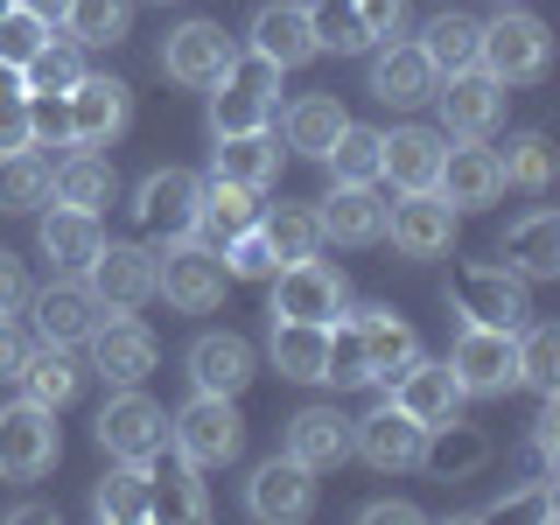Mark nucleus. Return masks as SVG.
I'll list each match as a JSON object with an SVG mask.
<instances>
[{
	"mask_svg": "<svg viewBox=\"0 0 560 525\" xmlns=\"http://www.w3.org/2000/svg\"><path fill=\"white\" fill-rule=\"evenodd\" d=\"M477 43H483V22H469V14H434L413 49L428 57L434 78H455V70H477Z\"/></svg>",
	"mask_w": 560,
	"mask_h": 525,
	"instance_id": "nucleus-34",
	"label": "nucleus"
},
{
	"mask_svg": "<svg viewBox=\"0 0 560 525\" xmlns=\"http://www.w3.org/2000/svg\"><path fill=\"white\" fill-rule=\"evenodd\" d=\"M315 224L337 245H378L385 238V203L372 197V183H337L323 197V210H315Z\"/></svg>",
	"mask_w": 560,
	"mask_h": 525,
	"instance_id": "nucleus-24",
	"label": "nucleus"
},
{
	"mask_svg": "<svg viewBox=\"0 0 560 525\" xmlns=\"http://www.w3.org/2000/svg\"><path fill=\"white\" fill-rule=\"evenodd\" d=\"M245 504H253V518H308V504H315V469H302L294 455H273V463L253 469Z\"/></svg>",
	"mask_w": 560,
	"mask_h": 525,
	"instance_id": "nucleus-21",
	"label": "nucleus"
},
{
	"mask_svg": "<svg viewBox=\"0 0 560 525\" xmlns=\"http://www.w3.org/2000/svg\"><path fill=\"white\" fill-rule=\"evenodd\" d=\"M434 189L455 203V210H483L504 197V175H498V154L483 148V140H463L455 154H442V175H434Z\"/></svg>",
	"mask_w": 560,
	"mask_h": 525,
	"instance_id": "nucleus-23",
	"label": "nucleus"
},
{
	"mask_svg": "<svg viewBox=\"0 0 560 525\" xmlns=\"http://www.w3.org/2000/svg\"><path fill=\"white\" fill-rule=\"evenodd\" d=\"M350 308V280L323 259H288L273 280V308L267 315H288V323H337Z\"/></svg>",
	"mask_w": 560,
	"mask_h": 525,
	"instance_id": "nucleus-7",
	"label": "nucleus"
},
{
	"mask_svg": "<svg viewBox=\"0 0 560 525\" xmlns=\"http://www.w3.org/2000/svg\"><path fill=\"white\" fill-rule=\"evenodd\" d=\"M49 197L78 203V210H98V203H113V168H105L92 148H78L63 168H49Z\"/></svg>",
	"mask_w": 560,
	"mask_h": 525,
	"instance_id": "nucleus-37",
	"label": "nucleus"
},
{
	"mask_svg": "<svg viewBox=\"0 0 560 525\" xmlns=\"http://www.w3.org/2000/svg\"><path fill=\"white\" fill-rule=\"evenodd\" d=\"M448 372L463 385V399H490V393H512L518 385V329H490L469 323L448 350Z\"/></svg>",
	"mask_w": 560,
	"mask_h": 525,
	"instance_id": "nucleus-3",
	"label": "nucleus"
},
{
	"mask_svg": "<svg viewBox=\"0 0 560 525\" xmlns=\"http://www.w3.org/2000/svg\"><path fill=\"white\" fill-rule=\"evenodd\" d=\"M358 22H364V43H385V35L407 28V0H358Z\"/></svg>",
	"mask_w": 560,
	"mask_h": 525,
	"instance_id": "nucleus-53",
	"label": "nucleus"
},
{
	"mask_svg": "<svg viewBox=\"0 0 560 525\" xmlns=\"http://www.w3.org/2000/svg\"><path fill=\"white\" fill-rule=\"evenodd\" d=\"M28 140L35 148H78L70 140V92H28Z\"/></svg>",
	"mask_w": 560,
	"mask_h": 525,
	"instance_id": "nucleus-49",
	"label": "nucleus"
},
{
	"mask_svg": "<svg viewBox=\"0 0 560 525\" xmlns=\"http://www.w3.org/2000/svg\"><path fill=\"white\" fill-rule=\"evenodd\" d=\"M259 232H267L280 267H288V259H315V253H323V224H315L308 203H273L267 218H259Z\"/></svg>",
	"mask_w": 560,
	"mask_h": 525,
	"instance_id": "nucleus-38",
	"label": "nucleus"
},
{
	"mask_svg": "<svg viewBox=\"0 0 560 525\" xmlns=\"http://www.w3.org/2000/svg\"><path fill=\"white\" fill-rule=\"evenodd\" d=\"M434 98H442V127L455 140H490L504 127V84L490 78V70H455V78L434 84Z\"/></svg>",
	"mask_w": 560,
	"mask_h": 525,
	"instance_id": "nucleus-10",
	"label": "nucleus"
},
{
	"mask_svg": "<svg viewBox=\"0 0 560 525\" xmlns=\"http://www.w3.org/2000/svg\"><path fill=\"white\" fill-rule=\"evenodd\" d=\"M203 512H210V504H203L197 463H175V469H154V483H148V518H189V525H197Z\"/></svg>",
	"mask_w": 560,
	"mask_h": 525,
	"instance_id": "nucleus-40",
	"label": "nucleus"
},
{
	"mask_svg": "<svg viewBox=\"0 0 560 525\" xmlns=\"http://www.w3.org/2000/svg\"><path fill=\"white\" fill-rule=\"evenodd\" d=\"M364 525H420V504H407V498H378V504H364Z\"/></svg>",
	"mask_w": 560,
	"mask_h": 525,
	"instance_id": "nucleus-57",
	"label": "nucleus"
},
{
	"mask_svg": "<svg viewBox=\"0 0 560 525\" xmlns=\"http://www.w3.org/2000/svg\"><path fill=\"white\" fill-rule=\"evenodd\" d=\"M224 288H232V273H224V259L210 253V245L175 238L168 253H154V294H168V308L203 315V308L224 302Z\"/></svg>",
	"mask_w": 560,
	"mask_h": 525,
	"instance_id": "nucleus-5",
	"label": "nucleus"
},
{
	"mask_svg": "<svg viewBox=\"0 0 560 525\" xmlns=\"http://www.w3.org/2000/svg\"><path fill=\"white\" fill-rule=\"evenodd\" d=\"M518 385H533V393H553L560 385V329L553 323H533L518 337Z\"/></svg>",
	"mask_w": 560,
	"mask_h": 525,
	"instance_id": "nucleus-46",
	"label": "nucleus"
},
{
	"mask_svg": "<svg viewBox=\"0 0 560 525\" xmlns=\"http://www.w3.org/2000/svg\"><path fill=\"white\" fill-rule=\"evenodd\" d=\"M168 442H175L183 463L224 469V463H238V448H245V420H238V407L224 393H197L183 413L168 420Z\"/></svg>",
	"mask_w": 560,
	"mask_h": 525,
	"instance_id": "nucleus-2",
	"label": "nucleus"
},
{
	"mask_svg": "<svg viewBox=\"0 0 560 525\" xmlns=\"http://www.w3.org/2000/svg\"><path fill=\"white\" fill-rule=\"evenodd\" d=\"M98 448L113 455V463H162L168 455V413L154 407L148 393H113L98 413Z\"/></svg>",
	"mask_w": 560,
	"mask_h": 525,
	"instance_id": "nucleus-6",
	"label": "nucleus"
},
{
	"mask_svg": "<svg viewBox=\"0 0 560 525\" xmlns=\"http://www.w3.org/2000/svg\"><path fill=\"white\" fill-rule=\"evenodd\" d=\"M28 267H22V259H14V253H0V315H22L28 308Z\"/></svg>",
	"mask_w": 560,
	"mask_h": 525,
	"instance_id": "nucleus-55",
	"label": "nucleus"
},
{
	"mask_svg": "<svg viewBox=\"0 0 560 525\" xmlns=\"http://www.w3.org/2000/svg\"><path fill=\"white\" fill-rule=\"evenodd\" d=\"M343 127H350V113H343L337 98H323V92L288 105V148H294V154H315V162H323L329 140H337Z\"/></svg>",
	"mask_w": 560,
	"mask_h": 525,
	"instance_id": "nucleus-36",
	"label": "nucleus"
},
{
	"mask_svg": "<svg viewBox=\"0 0 560 525\" xmlns=\"http://www.w3.org/2000/svg\"><path fill=\"white\" fill-rule=\"evenodd\" d=\"M98 245H105V232H98V210H78V203H57L43 218V253L57 259V273H84L98 259Z\"/></svg>",
	"mask_w": 560,
	"mask_h": 525,
	"instance_id": "nucleus-29",
	"label": "nucleus"
},
{
	"mask_svg": "<svg viewBox=\"0 0 560 525\" xmlns=\"http://www.w3.org/2000/svg\"><path fill=\"white\" fill-rule=\"evenodd\" d=\"M253 372H259L253 343L232 337V329H218V337H197V343H189V385H197V393L238 399L245 385H253Z\"/></svg>",
	"mask_w": 560,
	"mask_h": 525,
	"instance_id": "nucleus-20",
	"label": "nucleus"
},
{
	"mask_svg": "<svg viewBox=\"0 0 560 525\" xmlns=\"http://www.w3.org/2000/svg\"><path fill=\"white\" fill-rule=\"evenodd\" d=\"M8 8H14V0H0V14H8Z\"/></svg>",
	"mask_w": 560,
	"mask_h": 525,
	"instance_id": "nucleus-59",
	"label": "nucleus"
},
{
	"mask_svg": "<svg viewBox=\"0 0 560 525\" xmlns=\"http://www.w3.org/2000/svg\"><path fill=\"white\" fill-rule=\"evenodd\" d=\"M434 70L428 57H420L413 43H393V49H378V63H372V98L378 105H420V98H434Z\"/></svg>",
	"mask_w": 560,
	"mask_h": 525,
	"instance_id": "nucleus-31",
	"label": "nucleus"
},
{
	"mask_svg": "<svg viewBox=\"0 0 560 525\" xmlns=\"http://www.w3.org/2000/svg\"><path fill=\"white\" fill-rule=\"evenodd\" d=\"M148 483H154V463H119L98 483V518H148Z\"/></svg>",
	"mask_w": 560,
	"mask_h": 525,
	"instance_id": "nucleus-45",
	"label": "nucleus"
},
{
	"mask_svg": "<svg viewBox=\"0 0 560 525\" xmlns=\"http://www.w3.org/2000/svg\"><path fill=\"white\" fill-rule=\"evenodd\" d=\"M210 175L238 189H267L280 175V140L267 127H245V133H218V154H210Z\"/></svg>",
	"mask_w": 560,
	"mask_h": 525,
	"instance_id": "nucleus-25",
	"label": "nucleus"
},
{
	"mask_svg": "<svg viewBox=\"0 0 560 525\" xmlns=\"http://www.w3.org/2000/svg\"><path fill=\"white\" fill-rule=\"evenodd\" d=\"M127 22H133V0H70V8H63V28H70V43H78V49L119 43Z\"/></svg>",
	"mask_w": 560,
	"mask_h": 525,
	"instance_id": "nucleus-39",
	"label": "nucleus"
},
{
	"mask_svg": "<svg viewBox=\"0 0 560 525\" xmlns=\"http://www.w3.org/2000/svg\"><path fill=\"white\" fill-rule=\"evenodd\" d=\"M14 8H28V14H35V22H49V28H57V22H63V8H70V0H14Z\"/></svg>",
	"mask_w": 560,
	"mask_h": 525,
	"instance_id": "nucleus-58",
	"label": "nucleus"
},
{
	"mask_svg": "<svg viewBox=\"0 0 560 525\" xmlns=\"http://www.w3.org/2000/svg\"><path fill=\"white\" fill-rule=\"evenodd\" d=\"M323 343H329V323H288V315H273L267 358H273V372H280V378L323 385Z\"/></svg>",
	"mask_w": 560,
	"mask_h": 525,
	"instance_id": "nucleus-33",
	"label": "nucleus"
},
{
	"mask_svg": "<svg viewBox=\"0 0 560 525\" xmlns=\"http://www.w3.org/2000/svg\"><path fill=\"white\" fill-rule=\"evenodd\" d=\"M455 210L442 189H407V203H393L385 210V232H393V245L407 259H442L448 245H455Z\"/></svg>",
	"mask_w": 560,
	"mask_h": 525,
	"instance_id": "nucleus-13",
	"label": "nucleus"
},
{
	"mask_svg": "<svg viewBox=\"0 0 560 525\" xmlns=\"http://www.w3.org/2000/svg\"><path fill=\"white\" fill-rule=\"evenodd\" d=\"M273 84L280 70L267 57H238L218 78V98H210V133H245V127H267L273 113Z\"/></svg>",
	"mask_w": 560,
	"mask_h": 525,
	"instance_id": "nucleus-8",
	"label": "nucleus"
},
{
	"mask_svg": "<svg viewBox=\"0 0 560 525\" xmlns=\"http://www.w3.org/2000/svg\"><path fill=\"white\" fill-rule=\"evenodd\" d=\"M63 455V434H57V413L35 407V399H14V407H0V477L14 483H35L49 477Z\"/></svg>",
	"mask_w": 560,
	"mask_h": 525,
	"instance_id": "nucleus-4",
	"label": "nucleus"
},
{
	"mask_svg": "<svg viewBox=\"0 0 560 525\" xmlns=\"http://www.w3.org/2000/svg\"><path fill=\"white\" fill-rule=\"evenodd\" d=\"M553 63V35L539 14H498V22H483V43H477V70H490V78L512 92V84H539Z\"/></svg>",
	"mask_w": 560,
	"mask_h": 525,
	"instance_id": "nucleus-1",
	"label": "nucleus"
},
{
	"mask_svg": "<svg viewBox=\"0 0 560 525\" xmlns=\"http://www.w3.org/2000/svg\"><path fill=\"white\" fill-rule=\"evenodd\" d=\"M119 127H127V84L84 70V78L70 84V140H78V148H105Z\"/></svg>",
	"mask_w": 560,
	"mask_h": 525,
	"instance_id": "nucleus-22",
	"label": "nucleus"
},
{
	"mask_svg": "<svg viewBox=\"0 0 560 525\" xmlns=\"http://www.w3.org/2000/svg\"><path fill=\"white\" fill-rule=\"evenodd\" d=\"M288 455L302 469H315V477H323V469H337L343 455H350V420L337 407H302V413L288 420Z\"/></svg>",
	"mask_w": 560,
	"mask_h": 525,
	"instance_id": "nucleus-27",
	"label": "nucleus"
},
{
	"mask_svg": "<svg viewBox=\"0 0 560 525\" xmlns=\"http://www.w3.org/2000/svg\"><path fill=\"white\" fill-rule=\"evenodd\" d=\"M8 148H35V140H28V92L0 98V154H8Z\"/></svg>",
	"mask_w": 560,
	"mask_h": 525,
	"instance_id": "nucleus-54",
	"label": "nucleus"
},
{
	"mask_svg": "<svg viewBox=\"0 0 560 525\" xmlns=\"http://www.w3.org/2000/svg\"><path fill=\"white\" fill-rule=\"evenodd\" d=\"M385 385H393L385 399H393L399 413H413V420H420L428 434H434V428H448V420H463V385H455L448 358H442V364L413 358V364H399V372L385 378Z\"/></svg>",
	"mask_w": 560,
	"mask_h": 525,
	"instance_id": "nucleus-14",
	"label": "nucleus"
},
{
	"mask_svg": "<svg viewBox=\"0 0 560 525\" xmlns=\"http://www.w3.org/2000/svg\"><path fill=\"white\" fill-rule=\"evenodd\" d=\"M22 364H28V337L14 315H0V378H22Z\"/></svg>",
	"mask_w": 560,
	"mask_h": 525,
	"instance_id": "nucleus-56",
	"label": "nucleus"
},
{
	"mask_svg": "<svg viewBox=\"0 0 560 525\" xmlns=\"http://www.w3.org/2000/svg\"><path fill=\"white\" fill-rule=\"evenodd\" d=\"M43 43H49V22H35L28 8H8V14H0V63H14V70H22V63H28Z\"/></svg>",
	"mask_w": 560,
	"mask_h": 525,
	"instance_id": "nucleus-51",
	"label": "nucleus"
},
{
	"mask_svg": "<svg viewBox=\"0 0 560 525\" xmlns=\"http://www.w3.org/2000/svg\"><path fill=\"white\" fill-rule=\"evenodd\" d=\"M78 78H84V49L78 43H57V35H49V43L22 63V84H28V92H70Z\"/></svg>",
	"mask_w": 560,
	"mask_h": 525,
	"instance_id": "nucleus-44",
	"label": "nucleus"
},
{
	"mask_svg": "<svg viewBox=\"0 0 560 525\" xmlns=\"http://www.w3.org/2000/svg\"><path fill=\"white\" fill-rule=\"evenodd\" d=\"M84 343H92V372L113 378V385H140V378L154 372V358H162L154 329L133 323V315H113V323H98Z\"/></svg>",
	"mask_w": 560,
	"mask_h": 525,
	"instance_id": "nucleus-18",
	"label": "nucleus"
},
{
	"mask_svg": "<svg viewBox=\"0 0 560 525\" xmlns=\"http://www.w3.org/2000/svg\"><path fill=\"white\" fill-rule=\"evenodd\" d=\"M504 267L518 280H553L560 273V218L553 210H533L504 232Z\"/></svg>",
	"mask_w": 560,
	"mask_h": 525,
	"instance_id": "nucleus-30",
	"label": "nucleus"
},
{
	"mask_svg": "<svg viewBox=\"0 0 560 525\" xmlns=\"http://www.w3.org/2000/svg\"><path fill=\"white\" fill-rule=\"evenodd\" d=\"M22 385H28V399H35V407L63 413L70 399L84 393V364L70 358V343H43V350H28V364H22Z\"/></svg>",
	"mask_w": 560,
	"mask_h": 525,
	"instance_id": "nucleus-32",
	"label": "nucleus"
},
{
	"mask_svg": "<svg viewBox=\"0 0 560 525\" xmlns=\"http://www.w3.org/2000/svg\"><path fill=\"white\" fill-rule=\"evenodd\" d=\"M442 154H448V140L428 133V127L378 133V175H393L399 189H434V175H442Z\"/></svg>",
	"mask_w": 560,
	"mask_h": 525,
	"instance_id": "nucleus-26",
	"label": "nucleus"
},
{
	"mask_svg": "<svg viewBox=\"0 0 560 525\" xmlns=\"http://www.w3.org/2000/svg\"><path fill=\"white\" fill-rule=\"evenodd\" d=\"M358 337H364V358H372V378H393L399 364L420 358L413 323H399L393 308H358Z\"/></svg>",
	"mask_w": 560,
	"mask_h": 525,
	"instance_id": "nucleus-35",
	"label": "nucleus"
},
{
	"mask_svg": "<svg viewBox=\"0 0 560 525\" xmlns=\"http://www.w3.org/2000/svg\"><path fill=\"white\" fill-rule=\"evenodd\" d=\"M420 463H434V469H477L483 463V442L463 428V420H448V428L428 434V455H420Z\"/></svg>",
	"mask_w": 560,
	"mask_h": 525,
	"instance_id": "nucleus-50",
	"label": "nucleus"
},
{
	"mask_svg": "<svg viewBox=\"0 0 560 525\" xmlns=\"http://www.w3.org/2000/svg\"><path fill=\"white\" fill-rule=\"evenodd\" d=\"M455 308L469 315V323H490V329H518L525 315V280L512 267H463L455 273Z\"/></svg>",
	"mask_w": 560,
	"mask_h": 525,
	"instance_id": "nucleus-17",
	"label": "nucleus"
},
{
	"mask_svg": "<svg viewBox=\"0 0 560 525\" xmlns=\"http://www.w3.org/2000/svg\"><path fill=\"white\" fill-rule=\"evenodd\" d=\"M28 308H35V337H43V343H84L105 323L98 294L84 288V273H57L49 288L28 294Z\"/></svg>",
	"mask_w": 560,
	"mask_h": 525,
	"instance_id": "nucleus-15",
	"label": "nucleus"
},
{
	"mask_svg": "<svg viewBox=\"0 0 560 525\" xmlns=\"http://www.w3.org/2000/svg\"><path fill=\"white\" fill-rule=\"evenodd\" d=\"M259 224V189H238V183H218L210 175L203 197H197V232L210 238V253H224L238 232H253Z\"/></svg>",
	"mask_w": 560,
	"mask_h": 525,
	"instance_id": "nucleus-28",
	"label": "nucleus"
},
{
	"mask_svg": "<svg viewBox=\"0 0 560 525\" xmlns=\"http://www.w3.org/2000/svg\"><path fill=\"white\" fill-rule=\"evenodd\" d=\"M232 63H238V43L218 22H183L162 43V70H168L175 84H197V92H203V84H218Z\"/></svg>",
	"mask_w": 560,
	"mask_h": 525,
	"instance_id": "nucleus-16",
	"label": "nucleus"
},
{
	"mask_svg": "<svg viewBox=\"0 0 560 525\" xmlns=\"http://www.w3.org/2000/svg\"><path fill=\"white\" fill-rule=\"evenodd\" d=\"M315 43H323V49H343V57H350V49H372V43H364V22H358V0H315Z\"/></svg>",
	"mask_w": 560,
	"mask_h": 525,
	"instance_id": "nucleus-48",
	"label": "nucleus"
},
{
	"mask_svg": "<svg viewBox=\"0 0 560 525\" xmlns=\"http://www.w3.org/2000/svg\"><path fill=\"white\" fill-rule=\"evenodd\" d=\"M350 448H358L372 469H385V477H399V469H420V455H428V428L385 399V407H372L364 420H350Z\"/></svg>",
	"mask_w": 560,
	"mask_h": 525,
	"instance_id": "nucleus-9",
	"label": "nucleus"
},
{
	"mask_svg": "<svg viewBox=\"0 0 560 525\" xmlns=\"http://www.w3.org/2000/svg\"><path fill=\"white\" fill-rule=\"evenodd\" d=\"M84 288L98 294L105 315H133L140 302H154V253L148 245H98V259L84 267Z\"/></svg>",
	"mask_w": 560,
	"mask_h": 525,
	"instance_id": "nucleus-12",
	"label": "nucleus"
},
{
	"mask_svg": "<svg viewBox=\"0 0 560 525\" xmlns=\"http://www.w3.org/2000/svg\"><path fill=\"white\" fill-rule=\"evenodd\" d=\"M315 14L302 8V0H273V8L253 14V57H267L273 70H302L315 57Z\"/></svg>",
	"mask_w": 560,
	"mask_h": 525,
	"instance_id": "nucleus-19",
	"label": "nucleus"
},
{
	"mask_svg": "<svg viewBox=\"0 0 560 525\" xmlns=\"http://www.w3.org/2000/svg\"><path fill=\"white\" fill-rule=\"evenodd\" d=\"M498 175H504L512 189H533V197H539V189L553 183V148H547V133H512V140H504V154H498Z\"/></svg>",
	"mask_w": 560,
	"mask_h": 525,
	"instance_id": "nucleus-43",
	"label": "nucleus"
},
{
	"mask_svg": "<svg viewBox=\"0 0 560 525\" xmlns=\"http://www.w3.org/2000/svg\"><path fill=\"white\" fill-rule=\"evenodd\" d=\"M329 175L337 183H378V133L372 127H343L337 140H329Z\"/></svg>",
	"mask_w": 560,
	"mask_h": 525,
	"instance_id": "nucleus-47",
	"label": "nucleus"
},
{
	"mask_svg": "<svg viewBox=\"0 0 560 525\" xmlns=\"http://www.w3.org/2000/svg\"><path fill=\"white\" fill-rule=\"evenodd\" d=\"M197 197H203V183L189 168H154L148 183H140V197H133L140 232H154L162 245L197 238Z\"/></svg>",
	"mask_w": 560,
	"mask_h": 525,
	"instance_id": "nucleus-11",
	"label": "nucleus"
},
{
	"mask_svg": "<svg viewBox=\"0 0 560 525\" xmlns=\"http://www.w3.org/2000/svg\"><path fill=\"white\" fill-rule=\"evenodd\" d=\"M323 385H372V358H364V337H358V315H337L329 323V343H323Z\"/></svg>",
	"mask_w": 560,
	"mask_h": 525,
	"instance_id": "nucleus-42",
	"label": "nucleus"
},
{
	"mask_svg": "<svg viewBox=\"0 0 560 525\" xmlns=\"http://www.w3.org/2000/svg\"><path fill=\"white\" fill-rule=\"evenodd\" d=\"M49 203V162L35 148H8L0 154V210H35Z\"/></svg>",
	"mask_w": 560,
	"mask_h": 525,
	"instance_id": "nucleus-41",
	"label": "nucleus"
},
{
	"mask_svg": "<svg viewBox=\"0 0 560 525\" xmlns=\"http://www.w3.org/2000/svg\"><path fill=\"white\" fill-rule=\"evenodd\" d=\"M224 273H232V280H267L273 267H280V259H273V245H267V232H259V224H253V232H238L232 245H224Z\"/></svg>",
	"mask_w": 560,
	"mask_h": 525,
	"instance_id": "nucleus-52",
	"label": "nucleus"
}]
</instances>
